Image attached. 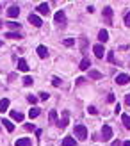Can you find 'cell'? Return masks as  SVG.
Masks as SVG:
<instances>
[{"label": "cell", "instance_id": "obj_25", "mask_svg": "<svg viewBox=\"0 0 130 146\" xmlns=\"http://www.w3.org/2000/svg\"><path fill=\"white\" fill-rule=\"evenodd\" d=\"M32 84H34V78L27 75V77L23 78V86H27V87H29V86H32Z\"/></svg>", "mask_w": 130, "mask_h": 146}, {"label": "cell", "instance_id": "obj_1", "mask_svg": "<svg viewBox=\"0 0 130 146\" xmlns=\"http://www.w3.org/2000/svg\"><path fill=\"white\" fill-rule=\"evenodd\" d=\"M73 132H75V135H77L80 141H86V139H88V127H84V125H75Z\"/></svg>", "mask_w": 130, "mask_h": 146}, {"label": "cell", "instance_id": "obj_2", "mask_svg": "<svg viewBox=\"0 0 130 146\" xmlns=\"http://www.w3.org/2000/svg\"><path fill=\"white\" fill-rule=\"evenodd\" d=\"M54 20H55V23H57V27H59V29L66 27V14H64V11H57L55 16H54Z\"/></svg>", "mask_w": 130, "mask_h": 146}, {"label": "cell", "instance_id": "obj_16", "mask_svg": "<svg viewBox=\"0 0 130 146\" xmlns=\"http://www.w3.org/2000/svg\"><path fill=\"white\" fill-rule=\"evenodd\" d=\"M2 125L5 127L7 132H13V130H14V125L11 123V119H2Z\"/></svg>", "mask_w": 130, "mask_h": 146}, {"label": "cell", "instance_id": "obj_11", "mask_svg": "<svg viewBox=\"0 0 130 146\" xmlns=\"http://www.w3.org/2000/svg\"><path fill=\"white\" fill-rule=\"evenodd\" d=\"M98 39H100V43H105L107 39H109V32H107L105 29H102V31L98 32Z\"/></svg>", "mask_w": 130, "mask_h": 146}, {"label": "cell", "instance_id": "obj_15", "mask_svg": "<svg viewBox=\"0 0 130 146\" xmlns=\"http://www.w3.org/2000/svg\"><path fill=\"white\" fill-rule=\"evenodd\" d=\"M18 70H20V71H29V64H27L25 59H20V61H18Z\"/></svg>", "mask_w": 130, "mask_h": 146}, {"label": "cell", "instance_id": "obj_36", "mask_svg": "<svg viewBox=\"0 0 130 146\" xmlns=\"http://www.w3.org/2000/svg\"><path fill=\"white\" fill-rule=\"evenodd\" d=\"M125 102H127V104L130 105V93H128V94H127V96H125Z\"/></svg>", "mask_w": 130, "mask_h": 146}, {"label": "cell", "instance_id": "obj_18", "mask_svg": "<svg viewBox=\"0 0 130 146\" xmlns=\"http://www.w3.org/2000/svg\"><path fill=\"white\" fill-rule=\"evenodd\" d=\"M11 118H13L14 121H23V114H21V112H16V111H13V112H11Z\"/></svg>", "mask_w": 130, "mask_h": 146}, {"label": "cell", "instance_id": "obj_9", "mask_svg": "<svg viewBox=\"0 0 130 146\" xmlns=\"http://www.w3.org/2000/svg\"><path fill=\"white\" fill-rule=\"evenodd\" d=\"M103 16H105V21L107 23H112V9L111 7H103Z\"/></svg>", "mask_w": 130, "mask_h": 146}, {"label": "cell", "instance_id": "obj_8", "mask_svg": "<svg viewBox=\"0 0 130 146\" xmlns=\"http://www.w3.org/2000/svg\"><path fill=\"white\" fill-rule=\"evenodd\" d=\"M18 14H20V7L18 5H11L9 9H7V16L9 18H16Z\"/></svg>", "mask_w": 130, "mask_h": 146}, {"label": "cell", "instance_id": "obj_38", "mask_svg": "<svg viewBox=\"0 0 130 146\" xmlns=\"http://www.w3.org/2000/svg\"><path fill=\"white\" fill-rule=\"evenodd\" d=\"M121 146H130V141H125V143L121 144Z\"/></svg>", "mask_w": 130, "mask_h": 146}, {"label": "cell", "instance_id": "obj_40", "mask_svg": "<svg viewBox=\"0 0 130 146\" xmlns=\"http://www.w3.org/2000/svg\"><path fill=\"white\" fill-rule=\"evenodd\" d=\"M0 46H2V41H0Z\"/></svg>", "mask_w": 130, "mask_h": 146}, {"label": "cell", "instance_id": "obj_37", "mask_svg": "<svg viewBox=\"0 0 130 146\" xmlns=\"http://www.w3.org/2000/svg\"><path fill=\"white\" fill-rule=\"evenodd\" d=\"M112 146H121V143H119V141L116 139V141H114V143H112Z\"/></svg>", "mask_w": 130, "mask_h": 146}, {"label": "cell", "instance_id": "obj_17", "mask_svg": "<svg viewBox=\"0 0 130 146\" xmlns=\"http://www.w3.org/2000/svg\"><path fill=\"white\" fill-rule=\"evenodd\" d=\"M16 146H31V139L29 137H21L16 141Z\"/></svg>", "mask_w": 130, "mask_h": 146}, {"label": "cell", "instance_id": "obj_26", "mask_svg": "<svg viewBox=\"0 0 130 146\" xmlns=\"http://www.w3.org/2000/svg\"><path fill=\"white\" fill-rule=\"evenodd\" d=\"M7 25H9V29H20L21 27V23H16V21H9Z\"/></svg>", "mask_w": 130, "mask_h": 146}, {"label": "cell", "instance_id": "obj_41", "mask_svg": "<svg viewBox=\"0 0 130 146\" xmlns=\"http://www.w3.org/2000/svg\"><path fill=\"white\" fill-rule=\"evenodd\" d=\"M0 11H2V5H0Z\"/></svg>", "mask_w": 130, "mask_h": 146}, {"label": "cell", "instance_id": "obj_34", "mask_svg": "<svg viewBox=\"0 0 130 146\" xmlns=\"http://www.w3.org/2000/svg\"><path fill=\"white\" fill-rule=\"evenodd\" d=\"M107 59H109V61H111V62H114V54H112V52H111V54H109V55H107Z\"/></svg>", "mask_w": 130, "mask_h": 146}, {"label": "cell", "instance_id": "obj_3", "mask_svg": "<svg viewBox=\"0 0 130 146\" xmlns=\"http://www.w3.org/2000/svg\"><path fill=\"white\" fill-rule=\"evenodd\" d=\"M111 137H112V128L109 125H103L102 127V139L103 141H111Z\"/></svg>", "mask_w": 130, "mask_h": 146}, {"label": "cell", "instance_id": "obj_24", "mask_svg": "<svg viewBox=\"0 0 130 146\" xmlns=\"http://www.w3.org/2000/svg\"><path fill=\"white\" fill-rule=\"evenodd\" d=\"M48 119H50V123H57V112H55V111H50Z\"/></svg>", "mask_w": 130, "mask_h": 146}, {"label": "cell", "instance_id": "obj_5", "mask_svg": "<svg viewBox=\"0 0 130 146\" xmlns=\"http://www.w3.org/2000/svg\"><path fill=\"white\" fill-rule=\"evenodd\" d=\"M93 52H95V55L98 57V59H102V57L105 55V48H103V45H100V43H98V45L93 46Z\"/></svg>", "mask_w": 130, "mask_h": 146}, {"label": "cell", "instance_id": "obj_21", "mask_svg": "<svg viewBox=\"0 0 130 146\" xmlns=\"http://www.w3.org/2000/svg\"><path fill=\"white\" fill-rule=\"evenodd\" d=\"M89 66H91L89 59H82V62H80V70H82V71H86V70H89Z\"/></svg>", "mask_w": 130, "mask_h": 146}, {"label": "cell", "instance_id": "obj_7", "mask_svg": "<svg viewBox=\"0 0 130 146\" xmlns=\"http://www.w3.org/2000/svg\"><path fill=\"white\" fill-rule=\"evenodd\" d=\"M29 21H31L34 27H41L43 25V20L38 16V14H29Z\"/></svg>", "mask_w": 130, "mask_h": 146}, {"label": "cell", "instance_id": "obj_29", "mask_svg": "<svg viewBox=\"0 0 130 146\" xmlns=\"http://www.w3.org/2000/svg\"><path fill=\"white\" fill-rule=\"evenodd\" d=\"M27 100H29V104H36V102H38V98H36V96H32V94H29V96H27Z\"/></svg>", "mask_w": 130, "mask_h": 146}, {"label": "cell", "instance_id": "obj_33", "mask_svg": "<svg viewBox=\"0 0 130 146\" xmlns=\"http://www.w3.org/2000/svg\"><path fill=\"white\" fill-rule=\"evenodd\" d=\"M64 45H66V46H71V45H73V39H64Z\"/></svg>", "mask_w": 130, "mask_h": 146}, {"label": "cell", "instance_id": "obj_22", "mask_svg": "<svg viewBox=\"0 0 130 146\" xmlns=\"http://www.w3.org/2000/svg\"><path fill=\"white\" fill-rule=\"evenodd\" d=\"M5 38H9V39H21V34H18V32H7Z\"/></svg>", "mask_w": 130, "mask_h": 146}, {"label": "cell", "instance_id": "obj_31", "mask_svg": "<svg viewBox=\"0 0 130 146\" xmlns=\"http://www.w3.org/2000/svg\"><path fill=\"white\" fill-rule=\"evenodd\" d=\"M48 96H50V94L45 93V91H41V93H39V98H41V100H48Z\"/></svg>", "mask_w": 130, "mask_h": 146}, {"label": "cell", "instance_id": "obj_39", "mask_svg": "<svg viewBox=\"0 0 130 146\" xmlns=\"http://www.w3.org/2000/svg\"><path fill=\"white\" fill-rule=\"evenodd\" d=\"M2 25H4V23H2V21H0V29H2Z\"/></svg>", "mask_w": 130, "mask_h": 146}, {"label": "cell", "instance_id": "obj_20", "mask_svg": "<svg viewBox=\"0 0 130 146\" xmlns=\"http://www.w3.org/2000/svg\"><path fill=\"white\" fill-rule=\"evenodd\" d=\"M39 109H31V111H29V118H31V119H34V118H38V116H39Z\"/></svg>", "mask_w": 130, "mask_h": 146}, {"label": "cell", "instance_id": "obj_30", "mask_svg": "<svg viewBox=\"0 0 130 146\" xmlns=\"http://www.w3.org/2000/svg\"><path fill=\"white\" fill-rule=\"evenodd\" d=\"M125 25H127V27H130V11L125 14Z\"/></svg>", "mask_w": 130, "mask_h": 146}, {"label": "cell", "instance_id": "obj_27", "mask_svg": "<svg viewBox=\"0 0 130 146\" xmlns=\"http://www.w3.org/2000/svg\"><path fill=\"white\" fill-rule=\"evenodd\" d=\"M88 112H89V114H93V116H95V114H96L98 111H96V107H95V105H89V107H88Z\"/></svg>", "mask_w": 130, "mask_h": 146}, {"label": "cell", "instance_id": "obj_28", "mask_svg": "<svg viewBox=\"0 0 130 146\" xmlns=\"http://www.w3.org/2000/svg\"><path fill=\"white\" fill-rule=\"evenodd\" d=\"M52 84L54 86H61V78L59 77H52Z\"/></svg>", "mask_w": 130, "mask_h": 146}, {"label": "cell", "instance_id": "obj_32", "mask_svg": "<svg viewBox=\"0 0 130 146\" xmlns=\"http://www.w3.org/2000/svg\"><path fill=\"white\" fill-rule=\"evenodd\" d=\"M107 102H109V104H112V102H114V94H112V93H109V96H107Z\"/></svg>", "mask_w": 130, "mask_h": 146}, {"label": "cell", "instance_id": "obj_23", "mask_svg": "<svg viewBox=\"0 0 130 146\" xmlns=\"http://www.w3.org/2000/svg\"><path fill=\"white\" fill-rule=\"evenodd\" d=\"M121 119H123L125 128H130V116H128V114H123V116H121Z\"/></svg>", "mask_w": 130, "mask_h": 146}, {"label": "cell", "instance_id": "obj_4", "mask_svg": "<svg viewBox=\"0 0 130 146\" xmlns=\"http://www.w3.org/2000/svg\"><path fill=\"white\" fill-rule=\"evenodd\" d=\"M68 123H70V112H68V111H64V112H62V119H61V121H57V127H59V128H66V127H68Z\"/></svg>", "mask_w": 130, "mask_h": 146}, {"label": "cell", "instance_id": "obj_12", "mask_svg": "<svg viewBox=\"0 0 130 146\" xmlns=\"http://www.w3.org/2000/svg\"><path fill=\"white\" fill-rule=\"evenodd\" d=\"M5 111H9V100L2 98V102H0V112H5Z\"/></svg>", "mask_w": 130, "mask_h": 146}, {"label": "cell", "instance_id": "obj_13", "mask_svg": "<svg viewBox=\"0 0 130 146\" xmlns=\"http://www.w3.org/2000/svg\"><path fill=\"white\" fill-rule=\"evenodd\" d=\"M62 146H77V141L73 137H64L62 139Z\"/></svg>", "mask_w": 130, "mask_h": 146}, {"label": "cell", "instance_id": "obj_6", "mask_svg": "<svg viewBox=\"0 0 130 146\" xmlns=\"http://www.w3.org/2000/svg\"><path fill=\"white\" fill-rule=\"evenodd\" d=\"M116 82H118L119 86L128 84V82H130V75H127V73H119V75L116 77Z\"/></svg>", "mask_w": 130, "mask_h": 146}, {"label": "cell", "instance_id": "obj_14", "mask_svg": "<svg viewBox=\"0 0 130 146\" xmlns=\"http://www.w3.org/2000/svg\"><path fill=\"white\" fill-rule=\"evenodd\" d=\"M38 13H41V14H45V16H46V14L50 13L48 4H39V5H38Z\"/></svg>", "mask_w": 130, "mask_h": 146}, {"label": "cell", "instance_id": "obj_19", "mask_svg": "<svg viewBox=\"0 0 130 146\" xmlns=\"http://www.w3.org/2000/svg\"><path fill=\"white\" fill-rule=\"evenodd\" d=\"M88 75H89V78H102V73L96 71V70H89Z\"/></svg>", "mask_w": 130, "mask_h": 146}, {"label": "cell", "instance_id": "obj_10", "mask_svg": "<svg viewBox=\"0 0 130 146\" xmlns=\"http://www.w3.org/2000/svg\"><path fill=\"white\" fill-rule=\"evenodd\" d=\"M38 55L41 57V59H46V57H48V48L46 46H38Z\"/></svg>", "mask_w": 130, "mask_h": 146}, {"label": "cell", "instance_id": "obj_35", "mask_svg": "<svg viewBox=\"0 0 130 146\" xmlns=\"http://www.w3.org/2000/svg\"><path fill=\"white\" fill-rule=\"evenodd\" d=\"M25 130H31V132H32V130H34V125H32V123H31V125H25Z\"/></svg>", "mask_w": 130, "mask_h": 146}]
</instances>
